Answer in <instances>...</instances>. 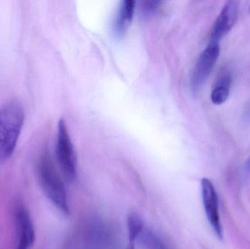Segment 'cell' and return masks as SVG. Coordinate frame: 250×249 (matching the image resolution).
<instances>
[{"instance_id": "1", "label": "cell", "mask_w": 250, "mask_h": 249, "mask_svg": "<svg viewBox=\"0 0 250 249\" xmlns=\"http://www.w3.org/2000/svg\"><path fill=\"white\" fill-rule=\"evenodd\" d=\"M24 118V109L18 101H9L0 108V162L13 154Z\"/></svg>"}, {"instance_id": "9", "label": "cell", "mask_w": 250, "mask_h": 249, "mask_svg": "<svg viewBox=\"0 0 250 249\" xmlns=\"http://www.w3.org/2000/svg\"><path fill=\"white\" fill-rule=\"evenodd\" d=\"M232 77L229 71L221 73L211 94V100L216 105H223L229 99Z\"/></svg>"}, {"instance_id": "3", "label": "cell", "mask_w": 250, "mask_h": 249, "mask_svg": "<svg viewBox=\"0 0 250 249\" xmlns=\"http://www.w3.org/2000/svg\"><path fill=\"white\" fill-rule=\"evenodd\" d=\"M56 155L60 171L64 179L70 183L77 178V157L65 121L60 119L57 127Z\"/></svg>"}, {"instance_id": "2", "label": "cell", "mask_w": 250, "mask_h": 249, "mask_svg": "<svg viewBox=\"0 0 250 249\" xmlns=\"http://www.w3.org/2000/svg\"><path fill=\"white\" fill-rule=\"evenodd\" d=\"M38 176L41 189L51 203L64 215L70 213L68 197L64 182L47 153L38 165Z\"/></svg>"}, {"instance_id": "10", "label": "cell", "mask_w": 250, "mask_h": 249, "mask_svg": "<svg viewBox=\"0 0 250 249\" xmlns=\"http://www.w3.org/2000/svg\"><path fill=\"white\" fill-rule=\"evenodd\" d=\"M129 242L135 243L139 239L141 234L145 230L142 217L136 212H130L126 219Z\"/></svg>"}, {"instance_id": "4", "label": "cell", "mask_w": 250, "mask_h": 249, "mask_svg": "<svg viewBox=\"0 0 250 249\" xmlns=\"http://www.w3.org/2000/svg\"><path fill=\"white\" fill-rule=\"evenodd\" d=\"M219 43L210 42L208 46L200 54L192 73V88L194 92L199 90L211 74L213 68L220 57Z\"/></svg>"}, {"instance_id": "5", "label": "cell", "mask_w": 250, "mask_h": 249, "mask_svg": "<svg viewBox=\"0 0 250 249\" xmlns=\"http://www.w3.org/2000/svg\"><path fill=\"white\" fill-rule=\"evenodd\" d=\"M201 194L206 215L217 238H223V230L220 222L219 200L212 182L207 178L201 180Z\"/></svg>"}, {"instance_id": "8", "label": "cell", "mask_w": 250, "mask_h": 249, "mask_svg": "<svg viewBox=\"0 0 250 249\" xmlns=\"http://www.w3.org/2000/svg\"><path fill=\"white\" fill-rule=\"evenodd\" d=\"M134 10L135 1L133 0H125L122 2L114 22V32L117 36L121 37L125 35L132 22Z\"/></svg>"}, {"instance_id": "12", "label": "cell", "mask_w": 250, "mask_h": 249, "mask_svg": "<svg viewBox=\"0 0 250 249\" xmlns=\"http://www.w3.org/2000/svg\"><path fill=\"white\" fill-rule=\"evenodd\" d=\"M160 1H147L144 2V9L146 13H154L158 8L159 4H160Z\"/></svg>"}, {"instance_id": "7", "label": "cell", "mask_w": 250, "mask_h": 249, "mask_svg": "<svg viewBox=\"0 0 250 249\" xmlns=\"http://www.w3.org/2000/svg\"><path fill=\"white\" fill-rule=\"evenodd\" d=\"M239 6L236 1H229L222 9L211 29L210 42L219 43L236 24L239 16Z\"/></svg>"}, {"instance_id": "6", "label": "cell", "mask_w": 250, "mask_h": 249, "mask_svg": "<svg viewBox=\"0 0 250 249\" xmlns=\"http://www.w3.org/2000/svg\"><path fill=\"white\" fill-rule=\"evenodd\" d=\"M16 246L15 249H30L35 242L33 222L27 209L20 205L15 212Z\"/></svg>"}, {"instance_id": "13", "label": "cell", "mask_w": 250, "mask_h": 249, "mask_svg": "<svg viewBox=\"0 0 250 249\" xmlns=\"http://www.w3.org/2000/svg\"><path fill=\"white\" fill-rule=\"evenodd\" d=\"M126 249H135V243L129 242Z\"/></svg>"}, {"instance_id": "11", "label": "cell", "mask_w": 250, "mask_h": 249, "mask_svg": "<svg viewBox=\"0 0 250 249\" xmlns=\"http://www.w3.org/2000/svg\"><path fill=\"white\" fill-rule=\"evenodd\" d=\"M144 249H167L163 241L154 232L145 229L138 240Z\"/></svg>"}, {"instance_id": "14", "label": "cell", "mask_w": 250, "mask_h": 249, "mask_svg": "<svg viewBox=\"0 0 250 249\" xmlns=\"http://www.w3.org/2000/svg\"><path fill=\"white\" fill-rule=\"evenodd\" d=\"M245 168H246V170L250 172V157L248 159V162H246V165H245Z\"/></svg>"}, {"instance_id": "15", "label": "cell", "mask_w": 250, "mask_h": 249, "mask_svg": "<svg viewBox=\"0 0 250 249\" xmlns=\"http://www.w3.org/2000/svg\"></svg>"}]
</instances>
